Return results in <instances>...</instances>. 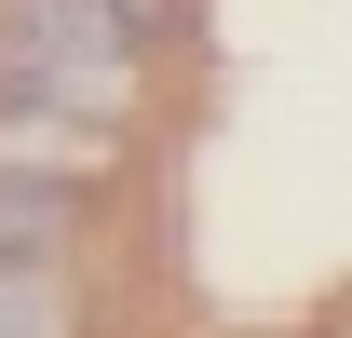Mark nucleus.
<instances>
[{
  "instance_id": "nucleus-5",
  "label": "nucleus",
  "mask_w": 352,
  "mask_h": 338,
  "mask_svg": "<svg viewBox=\"0 0 352 338\" xmlns=\"http://www.w3.org/2000/svg\"><path fill=\"white\" fill-rule=\"evenodd\" d=\"M109 14H122L135 41H163V27H176V14H190V0H109Z\"/></svg>"
},
{
  "instance_id": "nucleus-1",
  "label": "nucleus",
  "mask_w": 352,
  "mask_h": 338,
  "mask_svg": "<svg viewBox=\"0 0 352 338\" xmlns=\"http://www.w3.org/2000/svg\"><path fill=\"white\" fill-rule=\"evenodd\" d=\"M135 27L109 14V0H14V82L0 95H28V109H122L135 95Z\"/></svg>"
},
{
  "instance_id": "nucleus-4",
  "label": "nucleus",
  "mask_w": 352,
  "mask_h": 338,
  "mask_svg": "<svg viewBox=\"0 0 352 338\" xmlns=\"http://www.w3.org/2000/svg\"><path fill=\"white\" fill-rule=\"evenodd\" d=\"M0 338H95L82 257H28V271H0Z\"/></svg>"
},
{
  "instance_id": "nucleus-3",
  "label": "nucleus",
  "mask_w": 352,
  "mask_h": 338,
  "mask_svg": "<svg viewBox=\"0 0 352 338\" xmlns=\"http://www.w3.org/2000/svg\"><path fill=\"white\" fill-rule=\"evenodd\" d=\"M82 203H95V190H54V176H14V163H0V271L82 257Z\"/></svg>"
},
{
  "instance_id": "nucleus-2",
  "label": "nucleus",
  "mask_w": 352,
  "mask_h": 338,
  "mask_svg": "<svg viewBox=\"0 0 352 338\" xmlns=\"http://www.w3.org/2000/svg\"><path fill=\"white\" fill-rule=\"evenodd\" d=\"M0 163L54 176V190H95V176L122 163V135L95 122V109H28V95H0Z\"/></svg>"
}]
</instances>
